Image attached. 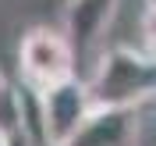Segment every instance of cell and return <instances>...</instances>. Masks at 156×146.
Masks as SVG:
<instances>
[{
  "label": "cell",
  "mask_w": 156,
  "mask_h": 146,
  "mask_svg": "<svg viewBox=\"0 0 156 146\" xmlns=\"http://www.w3.org/2000/svg\"><path fill=\"white\" fill-rule=\"evenodd\" d=\"M92 107H131L156 96V57L146 50L114 47L99 57L96 71L89 78Z\"/></svg>",
  "instance_id": "1"
},
{
  "label": "cell",
  "mask_w": 156,
  "mask_h": 146,
  "mask_svg": "<svg viewBox=\"0 0 156 146\" xmlns=\"http://www.w3.org/2000/svg\"><path fill=\"white\" fill-rule=\"evenodd\" d=\"M78 68V54L71 47V39L57 29H29L18 43V71L25 89H36V93H46L53 86H64L71 82Z\"/></svg>",
  "instance_id": "2"
},
{
  "label": "cell",
  "mask_w": 156,
  "mask_h": 146,
  "mask_svg": "<svg viewBox=\"0 0 156 146\" xmlns=\"http://www.w3.org/2000/svg\"><path fill=\"white\" fill-rule=\"evenodd\" d=\"M92 96H89V82L71 78L64 86H53L39 93V118H43V136L46 146H68L82 132V125L92 114Z\"/></svg>",
  "instance_id": "3"
},
{
  "label": "cell",
  "mask_w": 156,
  "mask_h": 146,
  "mask_svg": "<svg viewBox=\"0 0 156 146\" xmlns=\"http://www.w3.org/2000/svg\"><path fill=\"white\" fill-rule=\"evenodd\" d=\"M121 0H68L64 11V36L71 39L75 54H89L96 47L103 32L110 29Z\"/></svg>",
  "instance_id": "4"
},
{
  "label": "cell",
  "mask_w": 156,
  "mask_h": 146,
  "mask_svg": "<svg viewBox=\"0 0 156 146\" xmlns=\"http://www.w3.org/2000/svg\"><path fill=\"white\" fill-rule=\"evenodd\" d=\"M68 146H138V114L131 107H96Z\"/></svg>",
  "instance_id": "5"
},
{
  "label": "cell",
  "mask_w": 156,
  "mask_h": 146,
  "mask_svg": "<svg viewBox=\"0 0 156 146\" xmlns=\"http://www.w3.org/2000/svg\"><path fill=\"white\" fill-rule=\"evenodd\" d=\"M25 121H29L25 89L0 75V146H7V143L25 136Z\"/></svg>",
  "instance_id": "6"
},
{
  "label": "cell",
  "mask_w": 156,
  "mask_h": 146,
  "mask_svg": "<svg viewBox=\"0 0 156 146\" xmlns=\"http://www.w3.org/2000/svg\"><path fill=\"white\" fill-rule=\"evenodd\" d=\"M142 43H146L149 57H156V11L153 7H146V14H142Z\"/></svg>",
  "instance_id": "7"
},
{
  "label": "cell",
  "mask_w": 156,
  "mask_h": 146,
  "mask_svg": "<svg viewBox=\"0 0 156 146\" xmlns=\"http://www.w3.org/2000/svg\"><path fill=\"white\" fill-rule=\"evenodd\" d=\"M146 7H153V11H156V0H146Z\"/></svg>",
  "instance_id": "8"
}]
</instances>
